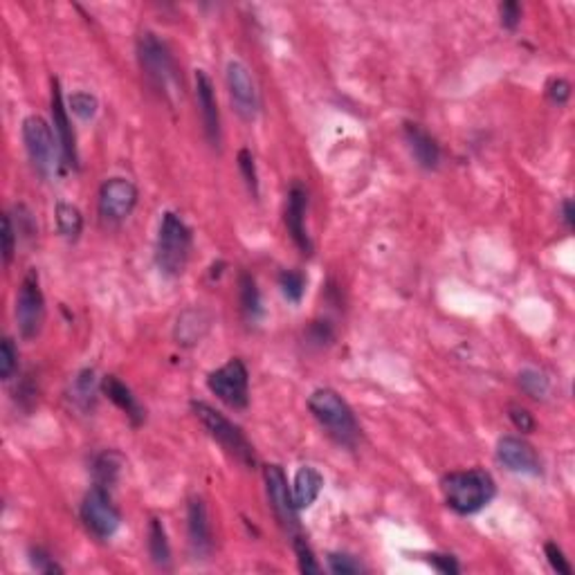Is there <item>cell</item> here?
<instances>
[{
  "label": "cell",
  "instance_id": "cell-39",
  "mask_svg": "<svg viewBox=\"0 0 575 575\" xmlns=\"http://www.w3.org/2000/svg\"><path fill=\"white\" fill-rule=\"evenodd\" d=\"M508 418L513 420L515 427L519 429V432H533L535 429V418H533V414L528 409H524V407H517L513 405L508 409Z\"/></svg>",
  "mask_w": 575,
  "mask_h": 575
},
{
  "label": "cell",
  "instance_id": "cell-5",
  "mask_svg": "<svg viewBox=\"0 0 575 575\" xmlns=\"http://www.w3.org/2000/svg\"><path fill=\"white\" fill-rule=\"evenodd\" d=\"M192 411L196 414V418L201 420L202 427L207 429V434H210L234 461H238L243 468H255V447H252V443L247 441V436L243 434V429L238 427V425H234L232 420L225 418L219 409H214V407L207 405V402L202 400H193Z\"/></svg>",
  "mask_w": 575,
  "mask_h": 575
},
{
  "label": "cell",
  "instance_id": "cell-18",
  "mask_svg": "<svg viewBox=\"0 0 575 575\" xmlns=\"http://www.w3.org/2000/svg\"><path fill=\"white\" fill-rule=\"evenodd\" d=\"M405 139L411 156H414L416 165L423 166V169L427 171L438 169V165H441V147H438L436 138H432V135H429L420 124L407 121Z\"/></svg>",
  "mask_w": 575,
  "mask_h": 575
},
{
  "label": "cell",
  "instance_id": "cell-40",
  "mask_svg": "<svg viewBox=\"0 0 575 575\" xmlns=\"http://www.w3.org/2000/svg\"><path fill=\"white\" fill-rule=\"evenodd\" d=\"M546 94H549V99L553 103L564 106L569 102V97H571V84L567 79H553L549 84V88H546Z\"/></svg>",
  "mask_w": 575,
  "mask_h": 575
},
{
  "label": "cell",
  "instance_id": "cell-34",
  "mask_svg": "<svg viewBox=\"0 0 575 575\" xmlns=\"http://www.w3.org/2000/svg\"><path fill=\"white\" fill-rule=\"evenodd\" d=\"M30 562H31V569H36L39 573H63V567L61 564H57V560L52 558V555L48 553V551L43 549H31L30 551Z\"/></svg>",
  "mask_w": 575,
  "mask_h": 575
},
{
  "label": "cell",
  "instance_id": "cell-29",
  "mask_svg": "<svg viewBox=\"0 0 575 575\" xmlns=\"http://www.w3.org/2000/svg\"><path fill=\"white\" fill-rule=\"evenodd\" d=\"M67 106H70V111L75 112L79 120L88 121L93 120L94 115H97V108H99V102L94 94L90 93H84V90H79V93H72L70 99H67Z\"/></svg>",
  "mask_w": 575,
  "mask_h": 575
},
{
  "label": "cell",
  "instance_id": "cell-28",
  "mask_svg": "<svg viewBox=\"0 0 575 575\" xmlns=\"http://www.w3.org/2000/svg\"><path fill=\"white\" fill-rule=\"evenodd\" d=\"M279 288L290 303H301L303 292H306V277L299 270H283L279 274Z\"/></svg>",
  "mask_w": 575,
  "mask_h": 575
},
{
  "label": "cell",
  "instance_id": "cell-24",
  "mask_svg": "<svg viewBox=\"0 0 575 575\" xmlns=\"http://www.w3.org/2000/svg\"><path fill=\"white\" fill-rule=\"evenodd\" d=\"M147 546H148V555H151L153 564L157 569H171V546L169 540H166V531L165 524L157 517H153L148 522V531H147Z\"/></svg>",
  "mask_w": 575,
  "mask_h": 575
},
{
  "label": "cell",
  "instance_id": "cell-27",
  "mask_svg": "<svg viewBox=\"0 0 575 575\" xmlns=\"http://www.w3.org/2000/svg\"><path fill=\"white\" fill-rule=\"evenodd\" d=\"M519 387H522V391L526 393V396H531L533 400H544L551 391L549 378L535 369H526L519 373Z\"/></svg>",
  "mask_w": 575,
  "mask_h": 575
},
{
  "label": "cell",
  "instance_id": "cell-20",
  "mask_svg": "<svg viewBox=\"0 0 575 575\" xmlns=\"http://www.w3.org/2000/svg\"><path fill=\"white\" fill-rule=\"evenodd\" d=\"M211 326L210 312H205L202 308H192V310H184L178 317V324H175V342L180 346H196L202 337L207 335Z\"/></svg>",
  "mask_w": 575,
  "mask_h": 575
},
{
  "label": "cell",
  "instance_id": "cell-3",
  "mask_svg": "<svg viewBox=\"0 0 575 575\" xmlns=\"http://www.w3.org/2000/svg\"><path fill=\"white\" fill-rule=\"evenodd\" d=\"M193 234L183 216L175 211H165L160 220L156 241V264L165 277H180L192 256Z\"/></svg>",
  "mask_w": 575,
  "mask_h": 575
},
{
  "label": "cell",
  "instance_id": "cell-32",
  "mask_svg": "<svg viewBox=\"0 0 575 575\" xmlns=\"http://www.w3.org/2000/svg\"><path fill=\"white\" fill-rule=\"evenodd\" d=\"M18 366V351L12 337H4L0 344V378L9 380Z\"/></svg>",
  "mask_w": 575,
  "mask_h": 575
},
{
  "label": "cell",
  "instance_id": "cell-21",
  "mask_svg": "<svg viewBox=\"0 0 575 575\" xmlns=\"http://www.w3.org/2000/svg\"><path fill=\"white\" fill-rule=\"evenodd\" d=\"M321 488H324V477L317 468L312 465H303V468L297 470L292 481V497H294V506L299 510L310 508L312 504L319 497Z\"/></svg>",
  "mask_w": 575,
  "mask_h": 575
},
{
  "label": "cell",
  "instance_id": "cell-13",
  "mask_svg": "<svg viewBox=\"0 0 575 575\" xmlns=\"http://www.w3.org/2000/svg\"><path fill=\"white\" fill-rule=\"evenodd\" d=\"M497 461L515 474H526V477H540L542 474L540 456H537L535 447L524 441V438H499V443H497Z\"/></svg>",
  "mask_w": 575,
  "mask_h": 575
},
{
  "label": "cell",
  "instance_id": "cell-42",
  "mask_svg": "<svg viewBox=\"0 0 575 575\" xmlns=\"http://www.w3.org/2000/svg\"><path fill=\"white\" fill-rule=\"evenodd\" d=\"M562 220L569 229L575 228V207L571 198H567V201L562 202Z\"/></svg>",
  "mask_w": 575,
  "mask_h": 575
},
{
  "label": "cell",
  "instance_id": "cell-10",
  "mask_svg": "<svg viewBox=\"0 0 575 575\" xmlns=\"http://www.w3.org/2000/svg\"><path fill=\"white\" fill-rule=\"evenodd\" d=\"M138 205V187L126 178H108L99 189V219L102 223L121 225Z\"/></svg>",
  "mask_w": 575,
  "mask_h": 575
},
{
  "label": "cell",
  "instance_id": "cell-26",
  "mask_svg": "<svg viewBox=\"0 0 575 575\" xmlns=\"http://www.w3.org/2000/svg\"><path fill=\"white\" fill-rule=\"evenodd\" d=\"M54 219H57V229L66 241H76L84 229V216L70 202H57L54 207Z\"/></svg>",
  "mask_w": 575,
  "mask_h": 575
},
{
  "label": "cell",
  "instance_id": "cell-14",
  "mask_svg": "<svg viewBox=\"0 0 575 575\" xmlns=\"http://www.w3.org/2000/svg\"><path fill=\"white\" fill-rule=\"evenodd\" d=\"M187 535H189V551L192 558L210 560L214 551V540H211V524L207 506L201 497H192L187 504Z\"/></svg>",
  "mask_w": 575,
  "mask_h": 575
},
{
  "label": "cell",
  "instance_id": "cell-12",
  "mask_svg": "<svg viewBox=\"0 0 575 575\" xmlns=\"http://www.w3.org/2000/svg\"><path fill=\"white\" fill-rule=\"evenodd\" d=\"M264 481L265 492H268L270 508H273L274 517L282 524L286 533H297L299 528V508L294 506L292 488L288 486V477L283 472L282 465H265L264 468Z\"/></svg>",
  "mask_w": 575,
  "mask_h": 575
},
{
  "label": "cell",
  "instance_id": "cell-6",
  "mask_svg": "<svg viewBox=\"0 0 575 575\" xmlns=\"http://www.w3.org/2000/svg\"><path fill=\"white\" fill-rule=\"evenodd\" d=\"M22 144H25L27 157H30L36 174L43 180L54 178L58 169L61 147H58V139L54 138L52 129L43 117L30 115L22 121Z\"/></svg>",
  "mask_w": 575,
  "mask_h": 575
},
{
  "label": "cell",
  "instance_id": "cell-7",
  "mask_svg": "<svg viewBox=\"0 0 575 575\" xmlns=\"http://www.w3.org/2000/svg\"><path fill=\"white\" fill-rule=\"evenodd\" d=\"M210 391L232 409H246L250 405V373L246 362L232 357L220 369L207 375Z\"/></svg>",
  "mask_w": 575,
  "mask_h": 575
},
{
  "label": "cell",
  "instance_id": "cell-38",
  "mask_svg": "<svg viewBox=\"0 0 575 575\" xmlns=\"http://www.w3.org/2000/svg\"><path fill=\"white\" fill-rule=\"evenodd\" d=\"M427 562L436 569L438 573L443 575H456L461 573L459 562H456L454 555H443V553H429L427 555Z\"/></svg>",
  "mask_w": 575,
  "mask_h": 575
},
{
  "label": "cell",
  "instance_id": "cell-8",
  "mask_svg": "<svg viewBox=\"0 0 575 575\" xmlns=\"http://www.w3.org/2000/svg\"><path fill=\"white\" fill-rule=\"evenodd\" d=\"M81 522L99 540H111L121 526L120 510L112 506L106 488H90L81 501Z\"/></svg>",
  "mask_w": 575,
  "mask_h": 575
},
{
  "label": "cell",
  "instance_id": "cell-19",
  "mask_svg": "<svg viewBox=\"0 0 575 575\" xmlns=\"http://www.w3.org/2000/svg\"><path fill=\"white\" fill-rule=\"evenodd\" d=\"M102 391L103 396H108V400H111L112 405L120 407V409L124 411L126 418H129L135 427H139V425L147 420L144 407L139 405V400L133 396V391H130L117 375H106V378L102 380Z\"/></svg>",
  "mask_w": 575,
  "mask_h": 575
},
{
  "label": "cell",
  "instance_id": "cell-23",
  "mask_svg": "<svg viewBox=\"0 0 575 575\" xmlns=\"http://www.w3.org/2000/svg\"><path fill=\"white\" fill-rule=\"evenodd\" d=\"M121 468H124V459H121L120 452L106 450L99 456H94V463H93L94 486L111 490V488L120 481Z\"/></svg>",
  "mask_w": 575,
  "mask_h": 575
},
{
  "label": "cell",
  "instance_id": "cell-9",
  "mask_svg": "<svg viewBox=\"0 0 575 575\" xmlns=\"http://www.w3.org/2000/svg\"><path fill=\"white\" fill-rule=\"evenodd\" d=\"M45 321V297L34 270L25 274L16 294V324L22 339H34Z\"/></svg>",
  "mask_w": 575,
  "mask_h": 575
},
{
  "label": "cell",
  "instance_id": "cell-33",
  "mask_svg": "<svg viewBox=\"0 0 575 575\" xmlns=\"http://www.w3.org/2000/svg\"><path fill=\"white\" fill-rule=\"evenodd\" d=\"M328 569L335 575H355L364 571V567L346 553H328Z\"/></svg>",
  "mask_w": 575,
  "mask_h": 575
},
{
  "label": "cell",
  "instance_id": "cell-37",
  "mask_svg": "<svg viewBox=\"0 0 575 575\" xmlns=\"http://www.w3.org/2000/svg\"><path fill=\"white\" fill-rule=\"evenodd\" d=\"M499 16H501V25L506 27V30H517L519 22H522V7H519V3H515V0H506V3L499 4Z\"/></svg>",
  "mask_w": 575,
  "mask_h": 575
},
{
  "label": "cell",
  "instance_id": "cell-16",
  "mask_svg": "<svg viewBox=\"0 0 575 575\" xmlns=\"http://www.w3.org/2000/svg\"><path fill=\"white\" fill-rule=\"evenodd\" d=\"M193 81H196V102H198V111H201L205 138L211 147L220 148L223 130H220V112H219V102H216L214 84H211L210 75H207L205 70H196Z\"/></svg>",
  "mask_w": 575,
  "mask_h": 575
},
{
  "label": "cell",
  "instance_id": "cell-22",
  "mask_svg": "<svg viewBox=\"0 0 575 575\" xmlns=\"http://www.w3.org/2000/svg\"><path fill=\"white\" fill-rule=\"evenodd\" d=\"M102 384L97 382V375H94L93 369H84L76 373V378L72 380L70 387V400L76 409L81 411H93L94 405H97V393Z\"/></svg>",
  "mask_w": 575,
  "mask_h": 575
},
{
  "label": "cell",
  "instance_id": "cell-30",
  "mask_svg": "<svg viewBox=\"0 0 575 575\" xmlns=\"http://www.w3.org/2000/svg\"><path fill=\"white\" fill-rule=\"evenodd\" d=\"M238 171H241L252 196L259 198V171H256V162L250 148H241L238 151Z\"/></svg>",
  "mask_w": 575,
  "mask_h": 575
},
{
  "label": "cell",
  "instance_id": "cell-25",
  "mask_svg": "<svg viewBox=\"0 0 575 575\" xmlns=\"http://www.w3.org/2000/svg\"><path fill=\"white\" fill-rule=\"evenodd\" d=\"M238 288H241V308L243 315L250 324H256V321L264 317V301H261V292L259 286H256V279L252 274L243 273L241 279H238Z\"/></svg>",
  "mask_w": 575,
  "mask_h": 575
},
{
  "label": "cell",
  "instance_id": "cell-2",
  "mask_svg": "<svg viewBox=\"0 0 575 575\" xmlns=\"http://www.w3.org/2000/svg\"><path fill=\"white\" fill-rule=\"evenodd\" d=\"M308 409L337 445L355 447L360 441V425L348 402L333 389H315L308 398Z\"/></svg>",
  "mask_w": 575,
  "mask_h": 575
},
{
  "label": "cell",
  "instance_id": "cell-35",
  "mask_svg": "<svg viewBox=\"0 0 575 575\" xmlns=\"http://www.w3.org/2000/svg\"><path fill=\"white\" fill-rule=\"evenodd\" d=\"M544 553H546V560H549L551 569H553L555 573H560V575H571L573 573V567L569 564V560L564 558L562 549H560L555 542H546Z\"/></svg>",
  "mask_w": 575,
  "mask_h": 575
},
{
  "label": "cell",
  "instance_id": "cell-41",
  "mask_svg": "<svg viewBox=\"0 0 575 575\" xmlns=\"http://www.w3.org/2000/svg\"><path fill=\"white\" fill-rule=\"evenodd\" d=\"M308 339L317 346H324L333 339V328H330L328 321H312L310 328H308Z\"/></svg>",
  "mask_w": 575,
  "mask_h": 575
},
{
  "label": "cell",
  "instance_id": "cell-1",
  "mask_svg": "<svg viewBox=\"0 0 575 575\" xmlns=\"http://www.w3.org/2000/svg\"><path fill=\"white\" fill-rule=\"evenodd\" d=\"M138 61L148 85L166 103L175 106L183 97V76L169 45L153 31H144L138 39Z\"/></svg>",
  "mask_w": 575,
  "mask_h": 575
},
{
  "label": "cell",
  "instance_id": "cell-31",
  "mask_svg": "<svg viewBox=\"0 0 575 575\" xmlns=\"http://www.w3.org/2000/svg\"><path fill=\"white\" fill-rule=\"evenodd\" d=\"M292 546H294V553H297V562H299V571L301 573H319L321 567L319 562H317L315 553H312L310 544H308L306 540H303L301 535H294L292 540Z\"/></svg>",
  "mask_w": 575,
  "mask_h": 575
},
{
  "label": "cell",
  "instance_id": "cell-4",
  "mask_svg": "<svg viewBox=\"0 0 575 575\" xmlns=\"http://www.w3.org/2000/svg\"><path fill=\"white\" fill-rule=\"evenodd\" d=\"M443 492H445L447 506L454 513L474 515L495 499L497 486L490 472L474 468L447 474L443 479Z\"/></svg>",
  "mask_w": 575,
  "mask_h": 575
},
{
  "label": "cell",
  "instance_id": "cell-36",
  "mask_svg": "<svg viewBox=\"0 0 575 575\" xmlns=\"http://www.w3.org/2000/svg\"><path fill=\"white\" fill-rule=\"evenodd\" d=\"M0 238H3V261L4 265H9L13 259V252H16V229H13L9 214L3 216V234H0Z\"/></svg>",
  "mask_w": 575,
  "mask_h": 575
},
{
  "label": "cell",
  "instance_id": "cell-15",
  "mask_svg": "<svg viewBox=\"0 0 575 575\" xmlns=\"http://www.w3.org/2000/svg\"><path fill=\"white\" fill-rule=\"evenodd\" d=\"M49 111H52V126L57 133L58 147H61V160L67 169H76L79 166V156H76V138L72 130L70 117H67V108L63 103L61 85L57 79H52V97H49Z\"/></svg>",
  "mask_w": 575,
  "mask_h": 575
},
{
  "label": "cell",
  "instance_id": "cell-17",
  "mask_svg": "<svg viewBox=\"0 0 575 575\" xmlns=\"http://www.w3.org/2000/svg\"><path fill=\"white\" fill-rule=\"evenodd\" d=\"M306 211H308V192L303 184L294 183L288 189V201H286V228L290 238L294 241V246L299 247V252L306 256L312 255V241L308 237L306 228Z\"/></svg>",
  "mask_w": 575,
  "mask_h": 575
},
{
  "label": "cell",
  "instance_id": "cell-11",
  "mask_svg": "<svg viewBox=\"0 0 575 575\" xmlns=\"http://www.w3.org/2000/svg\"><path fill=\"white\" fill-rule=\"evenodd\" d=\"M225 84H228L229 102H232L237 115L243 121H255L261 111V99L246 63L234 61L232 58L228 63V67H225Z\"/></svg>",
  "mask_w": 575,
  "mask_h": 575
}]
</instances>
